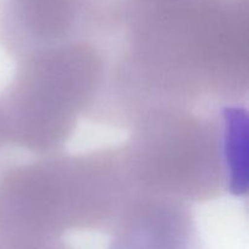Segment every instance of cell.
Here are the masks:
<instances>
[{
  "label": "cell",
  "mask_w": 249,
  "mask_h": 249,
  "mask_svg": "<svg viewBox=\"0 0 249 249\" xmlns=\"http://www.w3.org/2000/svg\"><path fill=\"white\" fill-rule=\"evenodd\" d=\"M100 113L128 128L151 106L216 108L249 90L248 0H126Z\"/></svg>",
  "instance_id": "obj_1"
},
{
  "label": "cell",
  "mask_w": 249,
  "mask_h": 249,
  "mask_svg": "<svg viewBox=\"0 0 249 249\" xmlns=\"http://www.w3.org/2000/svg\"><path fill=\"white\" fill-rule=\"evenodd\" d=\"M134 196L119 146L40 156L0 170V230L44 238L109 232Z\"/></svg>",
  "instance_id": "obj_2"
},
{
  "label": "cell",
  "mask_w": 249,
  "mask_h": 249,
  "mask_svg": "<svg viewBox=\"0 0 249 249\" xmlns=\"http://www.w3.org/2000/svg\"><path fill=\"white\" fill-rule=\"evenodd\" d=\"M224 107L156 105L141 112L119 146L134 194L187 206L230 194Z\"/></svg>",
  "instance_id": "obj_3"
},
{
  "label": "cell",
  "mask_w": 249,
  "mask_h": 249,
  "mask_svg": "<svg viewBox=\"0 0 249 249\" xmlns=\"http://www.w3.org/2000/svg\"><path fill=\"white\" fill-rule=\"evenodd\" d=\"M0 95L7 146L40 156L61 152L99 101L108 66L101 44L78 40L17 61Z\"/></svg>",
  "instance_id": "obj_4"
},
{
  "label": "cell",
  "mask_w": 249,
  "mask_h": 249,
  "mask_svg": "<svg viewBox=\"0 0 249 249\" xmlns=\"http://www.w3.org/2000/svg\"><path fill=\"white\" fill-rule=\"evenodd\" d=\"M89 40L82 0H0V46L16 61Z\"/></svg>",
  "instance_id": "obj_5"
},
{
  "label": "cell",
  "mask_w": 249,
  "mask_h": 249,
  "mask_svg": "<svg viewBox=\"0 0 249 249\" xmlns=\"http://www.w3.org/2000/svg\"><path fill=\"white\" fill-rule=\"evenodd\" d=\"M108 249H207L190 206L135 195L112 229Z\"/></svg>",
  "instance_id": "obj_6"
},
{
  "label": "cell",
  "mask_w": 249,
  "mask_h": 249,
  "mask_svg": "<svg viewBox=\"0 0 249 249\" xmlns=\"http://www.w3.org/2000/svg\"><path fill=\"white\" fill-rule=\"evenodd\" d=\"M0 249H74L62 238L15 235L0 231Z\"/></svg>",
  "instance_id": "obj_7"
},
{
  "label": "cell",
  "mask_w": 249,
  "mask_h": 249,
  "mask_svg": "<svg viewBox=\"0 0 249 249\" xmlns=\"http://www.w3.org/2000/svg\"><path fill=\"white\" fill-rule=\"evenodd\" d=\"M6 145V141H5V136H4V131H2V125H1V119H0V152H1L2 148L5 147Z\"/></svg>",
  "instance_id": "obj_8"
}]
</instances>
